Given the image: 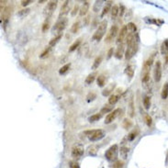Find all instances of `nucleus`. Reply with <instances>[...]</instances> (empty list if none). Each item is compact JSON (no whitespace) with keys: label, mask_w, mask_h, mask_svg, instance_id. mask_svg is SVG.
<instances>
[{"label":"nucleus","mask_w":168,"mask_h":168,"mask_svg":"<svg viewBox=\"0 0 168 168\" xmlns=\"http://www.w3.org/2000/svg\"><path fill=\"white\" fill-rule=\"evenodd\" d=\"M138 46H139V36H138V34H136L133 42L130 45H128V48H127V50L125 52V59L126 60H130V58H132V57L135 55V53H136L138 51Z\"/></svg>","instance_id":"f257e3e1"},{"label":"nucleus","mask_w":168,"mask_h":168,"mask_svg":"<svg viewBox=\"0 0 168 168\" xmlns=\"http://www.w3.org/2000/svg\"><path fill=\"white\" fill-rule=\"evenodd\" d=\"M62 37H63V34H60V35H57L56 37H54L53 39H52L50 40V42H49V46L50 47L55 46V45L60 42V40L62 39Z\"/></svg>","instance_id":"a878e982"},{"label":"nucleus","mask_w":168,"mask_h":168,"mask_svg":"<svg viewBox=\"0 0 168 168\" xmlns=\"http://www.w3.org/2000/svg\"><path fill=\"white\" fill-rule=\"evenodd\" d=\"M85 134H87L89 137V140L91 142H97L100 141L101 139L105 137V132L103 130H87Z\"/></svg>","instance_id":"7ed1b4c3"},{"label":"nucleus","mask_w":168,"mask_h":168,"mask_svg":"<svg viewBox=\"0 0 168 168\" xmlns=\"http://www.w3.org/2000/svg\"><path fill=\"white\" fill-rule=\"evenodd\" d=\"M85 149L81 144H75L72 148V156L73 158H80L84 154Z\"/></svg>","instance_id":"6e6552de"},{"label":"nucleus","mask_w":168,"mask_h":168,"mask_svg":"<svg viewBox=\"0 0 168 168\" xmlns=\"http://www.w3.org/2000/svg\"><path fill=\"white\" fill-rule=\"evenodd\" d=\"M70 3H71L70 1H65L63 3L62 9H61L60 14H59V19H63V16L69 13V11H70Z\"/></svg>","instance_id":"ddd939ff"},{"label":"nucleus","mask_w":168,"mask_h":168,"mask_svg":"<svg viewBox=\"0 0 168 168\" xmlns=\"http://www.w3.org/2000/svg\"><path fill=\"white\" fill-rule=\"evenodd\" d=\"M161 97L163 99H166L168 97V82L163 85V89H162V93H161Z\"/></svg>","instance_id":"cd10ccee"},{"label":"nucleus","mask_w":168,"mask_h":168,"mask_svg":"<svg viewBox=\"0 0 168 168\" xmlns=\"http://www.w3.org/2000/svg\"><path fill=\"white\" fill-rule=\"evenodd\" d=\"M145 122H146L147 126H149V127L151 125V123H153V120H151V118L149 115H146V116H145Z\"/></svg>","instance_id":"a18cd8bd"},{"label":"nucleus","mask_w":168,"mask_h":168,"mask_svg":"<svg viewBox=\"0 0 168 168\" xmlns=\"http://www.w3.org/2000/svg\"><path fill=\"white\" fill-rule=\"evenodd\" d=\"M97 85L99 87H105V85H106V77L103 75H100L99 76H97Z\"/></svg>","instance_id":"bb28decb"},{"label":"nucleus","mask_w":168,"mask_h":168,"mask_svg":"<svg viewBox=\"0 0 168 168\" xmlns=\"http://www.w3.org/2000/svg\"><path fill=\"white\" fill-rule=\"evenodd\" d=\"M123 54H124V45H123V43H122L118 46L115 53H114V56H115L117 59L120 60L122 58V56H123Z\"/></svg>","instance_id":"4468645a"},{"label":"nucleus","mask_w":168,"mask_h":168,"mask_svg":"<svg viewBox=\"0 0 168 168\" xmlns=\"http://www.w3.org/2000/svg\"><path fill=\"white\" fill-rule=\"evenodd\" d=\"M165 63H168V53H167V54L165 56Z\"/></svg>","instance_id":"864d4df0"},{"label":"nucleus","mask_w":168,"mask_h":168,"mask_svg":"<svg viewBox=\"0 0 168 168\" xmlns=\"http://www.w3.org/2000/svg\"><path fill=\"white\" fill-rule=\"evenodd\" d=\"M120 156L123 159H127L128 154L130 153V148L127 146H122V147H120Z\"/></svg>","instance_id":"5701e85b"},{"label":"nucleus","mask_w":168,"mask_h":168,"mask_svg":"<svg viewBox=\"0 0 168 168\" xmlns=\"http://www.w3.org/2000/svg\"><path fill=\"white\" fill-rule=\"evenodd\" d=\"M153 60H154V53H153L148 59L145 61L144 65H143V68H146V69H150L151 66L153 65Z\"/></svg>","instance_id":"412c9836"},{"label":"nucleus","mask_w":168,"mask_h":168,"mask_svg":"<svg viewBox=\"0 0 168 168\" xmlns=\"http://www.w3.org/2000/svg\"><path fill=\"white\" fill-rule=\"evenodd\" d=\"M153 76H154V80L156 82H159L162 78V64L160 61H157V62L155 63Z\"/></svg>","instance_id":"9d476101"},{"label":"nucleus","mask_w":168,"mask_h":168,"mask_svg":"<svg viewBox=\"0 0 168 168\" xmlns=\"http://www.w3.org/2000/svg\"><path fill=\"white\" fill-rule=\"evenodd\" d=\"M67 22H68V20H67L66 18L59 19L58 21H57L54 25H53V27L52 28V31L53 32V33H56L57 35L63 34L62 32L64 30V28H66Z\"/></svg>","instance_id":"20e7f679"},{"label":"nucleus","mask_w":168,"mask_h":168,"mask_svg":"<svg viewBox=\"0 0 168 168\" xmlns=\"http://www.w3.org/2000/svg\"><path fill=\"white\" fill-rule=\"evenodd\" d=\"M114 88H115V85L112 84L110 85L109 87H108L106 89H104L103 91H102V95H103L104 97H108V96H111V93L113 92Z\"/></svg>","instance_id":"aec40b11"},{"label":"nucleus","mask_w":168,"mask_h":168,"mask_svg":"<svg viewBox=\"0 0 168 168\" xmlns=\"http://www.w3.org/2000/svg\"><path fill=\"white\" fill-rule=\"evenodd\" d=\"M57 5H58V1H49L47 6L44 7L43 10V15L46 18L51 17L52 14L53 13V11L56 9Z\"/></svg>","instance_id":"423d86ee"},{"label":"nucleus","mask_w":168,"mask_h":168,"mask_svg":"<svg viewBox=\"0 0 168 168\" xmlns=\"http://www.w3.org/2000/svg\"><path fill=\"white\" fill-rule=\"evenodd\" d=\"M89 1H85L83 3V5H82V7H80V10H79V15L81 16V17H84L85 15H87V13L88 12V9H89Z\"/></svg>","instance_id":"2eb2a0df"},{"label":"nucleus","mask_w":168,"mask_h":168,"mask_svg":"<svg viewBox=\"0 0 168 168\" xmlns=\"http://www.w3.org/2000/svg\"><path fill=\"white\" fill-rule=\"evenodd\" d=\"M79 10H80V9H79V6L76 4V5L75 6V7H73V9L72 10V13H71V15H72L73 17V16H75V15H76V13H77V12H78Z\"/></svg>","instance_id":"49530a36"},{"label":"nucleus","mask_w":168,"mask_h":168,"mask_svg":"<svg viewBox=\"0 0 168 168\" xmlns=\"http://www.w3.org/2000/svg\"><path fill=\"white\" fill-rule=\"evenodd\" d=\"M95 148L96 147H94V146H92V147H89V154H91V155H94V154H96V153H97V150H95Z\"/></svg>","instance_id":"3c124183"},{"label":"nucleus","mask_w":168,"mask_h":168,"mask_svg":"<svg viewBox=\"0 0 168 168\" xmlns=\"http://www.w3.org/2000/svg\"><path fill=\"white\" fill-rule=\"evenodd\" d=\"M30 12V9H22V10H20L18 15L19 16V17H24V16H27L28 13Z\"/></svg>","instance_id":"a19ab883"},{"label":"nucleus","mask_w":168,"mask_h":168,"mask_svg":"<svg viewBox=\"0 0 168 168\" xmlns=\"http://www.w3.org/2000/svg\"><path fill=\"white\" fill-rule=\"evenodd\" d=\"M139 132H140V130H139L138 128L132 130V132L128 134V136H127V140H128L129 142H132L133 140H135V138L139 135Z\"/></svg>","instance_id":"6ab92c4d"},{"label":"nucleus","mask_w":168,"mask_h":168,"mask_svg":"<svg viewBox=\"0 0 168 168\" xmlns=\"http://www.w3.org/2000/svg\"><path fill=\"white\" fill-rule=\"evenodd\" d=\"M113 53H114V49H113V48H110L109 50H108V56H106V58H108V59H110V58L112 57Z\"/></svg>","instance_id":"09e8293b"},{"label":"nucleus","mask_w":168,"mask_h":168,"mask_svg":"<svg viewBox=\"0 0 168 168\" xmlns=\"http://www.w3.org/2000/svg\"><path fill=\"white\" fill-rule=\"evenodd\" d=\"M97 75V73L96 72H94L92 73H90V75H88L87 78H85V84H87V85H91L93 82L95 81Z\"/></svg>","instance_id":"4be33fe9"},{"label":"nucleus","mask_w":168,"mask_h":168,"mask_svg":"<svg viewBox=\"0 0 168 168\" xmlns=\"http://www.w3.org/2000/svg\"><path fill=\"white\" fill-rule=\"evenodd\" d=\"M11 9L12 7H7L5 9L3 10V13H2V21L4 22V25H7V22H9V19L10 17V14H11Z\"/></svg>","instance_id":"f8f14e48"},{"label":"nucleus","mask_w":168,"mask_h":168,"mask_svg":"<svg viewBox=\"0 0 168 168\" xmlns=\"http://www.w3.org/2000/svg\"><path fill=\"white\" fill-rule=\"evenodd\" d=\"M124 7L123 6H122V5H120V16H122V15H123V13H124Z\"/></svg>","instance_id":"603ef678"},{"label":"nucleus","mask_w":168,"mask_h":168,"mask_svg":"<svg viewBox=\"0 0 168 168\" xmlns=\"http://www.w3.org/2000/svg\"><path fill=\"white\" fill-rule=\"evenodd\" d=\"M49 28H50V22L46 20V21H45L43 23V25H42V32H46L49 30Z\"/></svg>","instance_id":"37998d69"},{"label":"nucleus","mask_w":168,"mask_h":168,"mask_svg":"<svg viewBox=\"0 0 168 168\" xmlns=\"http://www.w3.org/2000/svg\"><path fill=\"white\" fill-rule=\"evenodd\" d=\"M71 67V63H66V64H64L63 67H61L60 68V70H59V73L60 75H64V73H66L68 71H69V69H70Z\"/></svg>","instance_id":"473e14b6"},{"label":"nucleus","mask_w":168,"mask_h":168,"mask_svg":"<svg viewBox=\"0 0 168 168\" xmlns=\"http://www.w3.org/2000/svg\"><path fill=\"white\" fill-rule=\"evenodd\" d=\"M51 48H52V47H50V46H49V47H47L46 49H45V50H44V52H43L42 53V54L40 55V58H44V57L48 56L49 52H50V51H51Z\"/></svg>","instance_id":"79ce46f5"},{"label":"nucleus","mask_w":168,"mask_h":168,"mask_svg":"<svg viewBox=\"0 0 168 168\" xmlns=\"http://www.w3.org/2000/svg\"><path fill=\"white\" fill-rule=\"evenodd\" d=\"M79 28H80V22H79V21H76V22L73 23V26H72V28H71L72 33H76V32L78 31Z\"/></svg>","instance_id":"58836bf2"},{"label":"nucleus","mask_w":168,"mask_h":168,"mask_svg":"<svg viewBox=\"0 0 168 168\" xmlns=\"http://www.w3.org/2000/svg\"><path fill=\"white\" fill-rule=\"evenodd\" d=\"M124 165V163L122 161H116L115 163L113 165V168H122Z\"/></svg>","instance_id":"c03bdc74"},{"label":"nucleus","mask_w":168,"mask_h":168,"mask_svg":"<svg viewBox=\"0 0 168 168\" xmlns=\"http://www.w3.org/2000/svg\"><path fill=\"white\" fill-rule=\"evenodd\" d=\"M113 109V108H112V106H109V105H105L103 108H101V110H100V113L103 115V114H105V113H110L111 112V110Z\"/></svg>","instance_id":"f704fd0d"},{"label":"nucleus","mask_w":168,"mask_h":168,"mask_svg":"<svg viewBox=\"0 0 168 168\" xmlns=\"http://www.w3.org/2000/svg\"><path fill=\"white\" fill-rule=\"evenodd\" d=\"M132 126V120H128V118H126V120H124V121H123V127H124V129L128 130V129H130Z\"/></svg>","instance_id":"ea45409f"},{"label":"nucleus","mask_w":168,"mask_h":168,"mask_svg":"<svg viewBox=\"0 0 168 168\" xmlns=\"http://www.w3.org/2000/svg\"><path fill=\"white\" fill-rule=\"evenodd\" d=\"M120 112H121V109L117 108L115 110H113V111H111L110 113H108L105 118V124H110L111 122H113V120H116V118L120 115Z\"/></svg>","instance_id":"1a4fd4ad"},{"label":"nucleus","mask_w":168,"mask_h":168,"mask_svg":"<svg viewBox=\"0 0 168 168\" xmlns=\"http://www.w3.org/2000/svg\"><path fill=\"white\" fill-rule=\"evenodd\" d=\"M112 1H106V5H105V7H103V10H102V12H101V18H103L104 16L106 14V13H108V11L109 10H111V9H112Z\"/></svg>","instance_id":"a211bd4d"},{"label":"nucleus","mask_w":168,"mask_h":168,"mask_svg":"<svg viewBox=\"0 0 168 168\" xmlns=\"http://www.w3.org/2000/svg\"><path fill=\"white\" fill-rule=\"evenodd\" d=\"M134 112H135V109H134V102H133V97L132 96L130 97V99L129 101V106H128V113H129V116L130 118H133L134 117Z\"/></svg>","instance_id":"f3484780"},{"label":"nucleus","mask_w":168,"mask_h":168,"mask_svg":"<svg viewBox=\"0 0 168 168\" xmlns=\"http://www.w3.org/2000/svg\"><path fill=\"white\" fill-rule=\"evenodd\" d=\"M143 106H144L145 109L150 108V106H151V98H150V97L146 96L144 97V99H143Z\"/></svg>","instance_id":"4c0bfd02"},{"label":"nucleus","mask_w":168,"mask_h":168,"mask_svg":"<svg viewBox=\"0 0 168 168\" xmlns=\"http://www.w3.org/2000/svg\"><path fill=\"white\" fill-rule=\"evenodd\" d=\"M127 34H128V27L127 26H123L122 28L120 30V31L118 32V36L117 38V44L120 45L123 43V40H125V38L127 37Z\"/></svg>","instance_id":"9b49d317"},{"label":"nucleus","mask_w":168,"mask_h":168,"mask_svg":"<svg viewBox=\"0 0 168 168\" xmlns=\"http://www.w3.org/2000/svg\"><path fill=\"white\" fill-rule=\"evenodd\" d=\"M127 27H128V31L130 33H136L137 32V27L134 23L130 22L128 25H127Z\"/></svg>","instance_id":"72a5a7b5"},{"label":"nucleus","mask_w":168,"mask_h":168,"mask_svg":"<svg viewBox=\"0 0 168 168\" xmlns=\"http://www.w3.org/2000/svg\"><path fill=\"white\" fill-rule=\"evenodd\" d=\"M104 1H102V0H99V1H96L95 4H94V7H93V10L94 12H97L101 9V6L103 5Z\"/></svg>","instance_id":"c9c22d12"},{"label":"nucleus","mask_w":168,"mask_h":168,"mask_svg":"<svg viewBox=\"0 0 168 168\" xmlns=\"http://www.w3.org/2000/svg\"><path fill=\"white\" fill-rule=\"evenodd\" d=\"M102 118V114L101 113H97V114H94V115L90 116L88 118V121L89 122H96L97 120H99Z\"/></svg>","instance_id":"c756f323"},{"label":"nucleus","mask_w":168,"mask_h":168,"mask_svg":"<svg viewBox=\"0 0 168 168\" xmlns=\"http://www.w3.org/2000/svg\"><path fill=\"white\" fill-rule=\"evenodd\" d=\"M102 60H103V58H102V56H97V58L95 59V61H94V63L92 65V69L93 70H96V69L98 68V66L101 64V62Z\"/></svg>","instance_id":"c85d7f7f"},{"label":"nucleus","mask_w":168,"mask_h":168,"mask_svg":"<svg viewBox=\"0 0 168 168\" xmlns=\"http://www.w3.org/2000/svg\"><path fill=\"white\" fill-rule=\"evenodd\" d=\"M161 53L165 56L168 53V40H165L163 42L161 45Z\"/></svg>","instance_id":"b1692460"},{"label":"nucleus","mask_w":168,"mask_h":168,"mask_svg":"<svg viewBox=\"0 0 168 168\" xmlns=\"http://www.w3.org/2000/svg\"><path fill=\"white\" fill-rule=\"evenodd\" d=\"M43 2H47L46 0H40V1H39V3H43Z\"/></svg>","instance_id":"5fc2aeb1"},{"label":"nucleus","mask_w":168,"mask_h":168,"mask_svg":"<svg viewBox=\"0 0 168 168\" xmlns=\"http://www.w3.org/2000/svg\"><path fill=\"white\" fill-rule=\"evenodd\" d=\"M118 32H120V30H118V26L116 25H113L111 28H110V30H108V34H106V40L105 42L106 43H109L111 42L112 40L116 38V36L118 34Z\"/></svg>","instance_id":"0eeeda50"},{"label":"nucleus","mask_w":168,"mask_h":168,"mask_svg":"<svg viewBox=\"0 0 168 168\" xmlns=\"http://www.w3.org/2000/svg\"><path fill=\"white\" fill-rule=\"evenodd\" d=\"M118 153V146L117 144H114L112 146H110L109 148L106 151L105 157L106 160H108V161L113 162L117 160Z\"/></svg>","instance_id":"39448f33"},{"label":"nucleus","mask_w":168,"mask_h":168,"mask_svg":"<svg viewBox=\"0 0 168 168\" xmlns=\"http://www.w3.org/2000/svg\"><path fill=\"white\" fill-rule=\"evenodd\" d=\"M106 27H108V21H106V20H103V21H101L99 24H98L97 30L92 37V40L99 42L100 40H102V38H103L104 35L106 34Z\"/></svg>","instance_id":"f03ea898"},{"label":"nucleus","mask_w":168,"mask_h":168,"mask_svg":"<svg viewBox=\"0 0 168 168\" xmlns=\"http://www.w3.org/2000/svg\"><path fill=\"white\" fill-rule=\"evenodd\" d=\"M134 73H135V66H134V65L130 64V65H128V66L125 68V73H126V75L128 76L130 79H132L133 77Z\"/></svg>","instance_id":"dca6fc26"},{"label":"nucleus","mask_w":168,"mask_h":168,"mask_svg":"<svg viewBox=\"0 0 168 168\" xmlns=\"http://www.w3.org/2000/svg\"><path fill=\"white\" fill-rule=\"evenodd\" d=\"M118 13H120V9H118V7L117 5H114L111 9V18L113 19H115Z\"/></svg>","instance_id":"7c9ffc66"},{"label":"nucleus","mask_w":168,"mask_h":168,"mask_svg":"<svg viewBox=\"0 0 168 168\" xmlns=\"http://www.w3.org/2000/svg\"><path fill=\"white\" fill-rule=\"evenodd\" d=\"M33 1L32 0H23V1H21V5L23 6V7H26V6H28V5H30V3H32Z\"/></svg>","instance_id":"8fccbe9b"},{"label":"nucleus","mask_w":168,"mask_h":168,"mask_svg":"<svg viewBox=\"0 0 168 168\" xmlns=\"http://www.w3.org/2000/svg\"><path fill=\"white\" fill-rule=\"evenodd\" d=\"M118 97H120L117 96V95H111L108 98V104L111 105V106H114L118 101V99H120Z\"/></svg>","instance_id":"2f4dec72"},{"label":"nucleus","mask_w":168,"mask_h":168,"mask_svg":"<svg viewBox=\"0 0 168 168\" xmlns=\"http://www.w3.org/2000/svg\"><path fill=\"white\" fill-rule=\"evenodd\" d=\"M81 42H82V39L81 38H79V39H77L75 42H73L71 46H70V48H69V52H73V51H75L77 48H78L79 46H80V44H81Z\"/></svg>","instance_id":"393cba45"},{"label":"nucleus","mask_w":168,"mask_h":168,"mask_svg":"<svg viewBox=\"0 0 168 168\" xmlns=\"http://www.w3.org/2000/svg\"><path fill=\"white\" fill-rule=\"evenodd\" d=\"M96 98H97V94L95 92H90L87 96V101L88 102V103H90V102L95 100Z\"/></svg>","instance_id":"e433bc0d"},{"label":"nucleus","mask_w":168,"mask_h":168,"mask_svg":"<svg viewBox=\"0 0 168 168\" xmlns=\"http://www.w3.org/2000/svg\"><path fill=\"white\" fill-rule=\"evenodd\" d=\"M69 166H70V168H80L78 163H77L76 162H73V161L69 163Z\"/></svg>","instance_id":"de8ad7c7"}]
</instances>
